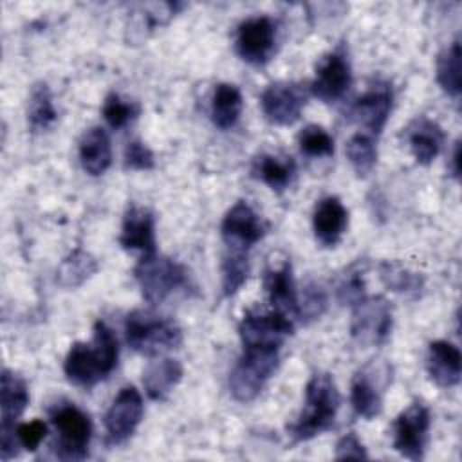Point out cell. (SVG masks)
I'll return each instance as SVG.
<instances>
[{
	"label": "cell",
	"mask_w": 462,
	"mask_h": 462,
	"mask_svg": "<svg viewBox=\"0 0 462 462\" xmlns=\"http://www.w3.org/2000/svg\"><path fill=\"white\" fill-rule=\"evenodd\" d=\"M139 116V105L128 99H123L119 94H108L103 103V117L114 130L126 126Z\"/></svg>",
	"instance_id": "34"
},
{
	"label": "cell",
	"mask_w": 462,
	"mask_h": 462,
	"mask_svg": "<svg viewBox=\"0 0 462 462\" xmlns=\"http://www.w3.org/2000/svg\"><path fill=\"white\" fill-rule=\"evenodd\" d=\"M350 81L352 74L346 54L343 51H332L318 63L316 78L310 83V90L318 99L332 103L346 92Z\"/></svg>",
	"instance_id": "13"
},
{
	"label": "cell",
	"mask_w": 462,
	"mask_h": 462,
	"mask_svg": "<svg viewBox=\"0 0 462 462\" xmlns=\"http://www.w3.org/2000/svg\"><path fill=\"white\" fill-rule=\"evenodd\" d=\"M79 161L88 175H101L112 164V146L106 132L99 126L90 128L79 141Z\"/></svg>",
	"instance_id": "21"
},
{
	"label": "cell",
	"mask_w": 462,
	"mask_h": 462,
	"mask_svg": "<svg viewBox=\"0 0 462 462\" xmlns=\"http://www.w3.org/2000/svg\"><path fill=\"white\" fill-rule=\"evenodd\" d=\"M298 144L301 153L309 157H328L334 153L332 135L318 125L305 126L298 135Z\"/></svg>",
	"instance_id": "33"
},
{
	"label": "cell",
	"mask_w": 462,
	"mask_h": 462,
	"mask_svg": "<svg viewBox=\"0 0 462 462\" xmlns=\"http://www.w3.org/2000/svg\"><path fill=\"white\" fill-rule=\"evenodd\" d=\"M337 460H345V458H368L361 440L357 439V435L354 431L343 435L337 444H336V455H334Z\"/></svg>",
	"instance_id": "39"
},
{
	"label": "cell",
	"mask_w": 462,
	"mask_h": 462,
	"mask_svg": "<svg viewBox=\"0 0 462 462\" xmlns=\"http://www.w3.org/2000/svg\"><path fill=\"white\" fill-rule=\"evenodd\" d=\"M453 175L458 177L460 175V143L455 144V150H453Z\"/></svg>",
	"instance_id": "40"
},
{
	"label": "cell",
	"mask_w": 462,
	"mask_h": 462,
	"mask_svg": "<svg viewBox=\"0 0 462 462\" xmlns=\"http://www.w3.org/2000/svg\"><path fill=\"white\" fill-rule=\"evenodd\" d=\"M307 103V92L298 83L278 81L269 85L260 97L263 116L273 125H292Z\"/></svg>",
	"instance_id": "11"
},
{
	"label": "cell",
	"mask_w": 462,
	"mask_h": 462,
	"mask_svg": "<svg viewBox=\"0 0 462 462\" xmlns=\"http://www.w3.org/2000/svg\"><path fill=\"white\" fill-rule=\"evenodd\" d=\"M143 419V399L134 386H125L105 413V428L112 444L125 442Z\"/></svg>",
	"instance_id": "12"
},
{
	"label": "cell",
	"mask_w": 462,
	"mask_h": 462,
	"mask_svg": "<svg viewBox=\"0 0 462 462\" xmlns=\"http://www.w3.org/2000/svg\"><path fill=\"white\" fill-rule=\"evenodd\" d=\"M339 392L328 374H314L305 388V406L296 422L289 426V435L296 440H309L334 426L339 408Z\"/></svg>",
	"instance_id": "2"
},
{
	"label": "cell",
	"mask_w": 462,
	"mask_h": 462,
	"mask_svg": "<svg viewBox=\"0 0 462 462\" xmlns=\"http://www.w3.org/2000/svg\"><path fill=\"white\" fill-rule=\"evenodd\" d=\"M346 222L348 213L337 197H325L316 204L312 215V227L321 245L334 247L341 240L346 229Z\"/></svg>",
	"instance_id": "19"
},
{
	"label": "cell",
	"mask_w": 462,
	"mask_h": 462,
	"mask_svg": "<svg viewBox=\"0 0 462 462\" xmlns=\"http://www.w3.org/2000/svg\"><path fill=\"white\" fill-rule=\"evenodd\" d=\"M242 112V94L231 83H218L211 99V121L215 126L231 128Z\"/></svg>",
	"instance_id": "25"
},
{
	"label": "cell",
	"mask_w": 462,
	"mask_h": 462,
	"mask_svg": "<svg viewBox=\"0 0 462 462\" xmlns=\"http://www.w3.org/2000/svg\"><path fill=\"white\" fill-rule=\"evenodd\" d=\"M155 164L152 150L141 141H130L125 148L126 170H152Z\"/></svg>",
	"instance_id": "37"
},
{
	"label": "cell",
	"mask_w": 462,
	"mask_h": 462,
	"mask_svg": "<svg viewBox=\"0 0 462 462\" xmlns=\"http://www.w3.org/2000/svg\"><path fill=\"white\" fill-rule=\"evenodd\" d=\"M444 141V132L440 126L426 117L417 119L408 132V143L411 153L419 164H430L440 152Z\"/></svg>",
	"instance_id": "23"
},
{
	"label": "cell",
	"mask_w": 462,
	"mask_h": 462,
	"mask_svg": "<svg viewBox=\"0 0 462 462\" xmlns=\"http://www.w3.org/2000/svg\"><path fill=\"white\" fill-rule=\"evenodd\" d=\"M327 310V294L321 285L307 283L303 289V298L298 301V318L305 323L319 319V316Z\"/></svg>",
	"instance_id": "36"
},
{
	"label": "cell",
	"mask_w": 462,
	"mask_h": 462,
	"mask_svg": "<svg viewBox=\"0 0 462 462\" xmlns=\"http://www.w3.org/2000/svg\"><path fill=\"white\" fill-rule=\"evenodd\" d=\"M278 352L267 348H244L242 357L229 375L231 395L240 402L256 399L278 366Z\"/></svg>",
	"instance_id": "5"
},
{
	"label": "cell",
	"mask_w": 462,
	"mask_h": 462,
	"mask_svg": "<svg viewBox=\"0 0 462 462\" xmlns=\"http://www.w3.org/2000/svg\"><path fill=\"white\" fill-rule=\"evenodd\" d=\"M292 319L278 312H247L240 325L238 334L244 348H267L280 350L283 339L292 332Z\"/></svg>",
	"instance_id": "8"
},
{
	"label": "cell",
	"mask_w": 462,
	"mask_h": 462,
	"mask_svg": "<svg viewBox=\"0 0 462 462\" xmlns=\"http://www.w3.org/2000/svg\"><path fill=\"white\" fill-rule=\"evenodd\" d=\"M182 379V366L177 359L161 357L152 361L143 372V384L150 399L162 401Z\"/></svg>",
	"instance_id": "22"
},
{
	"label": "cell",
	"mask_w": 462,
	"mask_h": 462,
	"mask_svg": "<svg viewBox=\"0 0 462 462\" xmlns=\"http://www.w3.org/2000/svg\"><path fill=\"white\" fill-rule=\"evenodd\" d=\"M249 262L242 251H233L224 256L222 262V292L233 296L247 280Z\"/></svg>",
	"instance_id": "32"
},
{
	"label": "cell",
	"mask_w": 462,
	"mask_h": 462,
	"mask_svg": "<svg viewBox=\"0 0 462 462\" xmlns=\"http://www.w3.org/2000/svg\"><path fill=\"white\" fill-rule=\"evenodd\" d=\"M125 336L130 348L144 356H155L170 348H177L182 341L179 325L152 310H134L126 316Z\"/></svg>",
	"instance_id": "3"
},
{
	"label": "cell",
	"mask_w": 462,
	"mask_h": 462,
	"mask_svg": "<svg viewBox=\"0 0 462 462\" xmlns=\"http://www.w3.org/2000/svg\"><path fill=\"white\" fill-rule=\"evenodd\" d=\"M27 119L34 132L47 130L56 121L52 96L45 83H38L32 88L31 97H29V106H27Z\"/></svg>",
	"instance_id": "30"
},
{
	"label": "cell",
	"mask_w": 462,
	"mask_h": 462,
	"mask_svg": "<svg viewBox=\"0 0 462 462\" xmlns=\"http://www.w3.org/2000/svg\"><path fill=\"white\" fill-rule=\"evenodd\" d=\"M117 339L114 332L103 323L94 325L92 343H74L65 357V375L78 386H94L117 365Z\"/></svg>",
	"instance_id": "1"
},
{
	"label": "cell",
	"mask_w": 462,
	"mask_h": 462,
	"mask_svg": "<svg viewBox=\"0 0 462 462\" xmlns=\"http://www.w3.org/2000/svg\"><path fill=\"white\" fill-rule=\"evenodd\" d=\"M276 43V25L269 16L244 20L236 31V51L251 65H263L271 60Z\"/></svg>",
	"instance_id": "10"
},
{
	"label": "cell",
	"mask_w": 462,
	"mask_h": 462,
	"mask_svg": "<svg viewBox=\"0 0 462 462\" xmlns=\"http://www.w3.org/2000/svg\"><path fill=\"white\" fill-rule=\"evenodd\" d=\"M381 282L393 292L415 296L422 291L424 280L419 273L410 271L399 262H381L379 265Z\"/></svg>",
	"instance_id": "27"
},
{
	"label": "cell",
	"mask_w": 462,
	"mask_h": 462,
	"mask_svg": "<svg viewBox=\"0 0 462 462\" xmlns=\"http://www.w3.org/2000/svg\"><path fill=\"white\" fill-rule=\"evenodd\" d=\"M51 420L58 431V457L63 460H81L88 453L92 424L78 406L65 402L51 410Z\"/></svg>",
	"instance_id": "6"
},
{
	"label": "cell",
	"mask_w": 462,
	"mask_h": 462,
	"mask_svg": "<svg viewBox=\"0 0 462 462\" xmlns=\"http://www.w3.org/2000/svg\"><path fill=\"white\" fill-rule=\"evenodd\" d=\"M392 330V307L383 296H365L352 305L350 332L363 346L383 345Z\"/></svg>",
	"instance_id": "7"
},
{
	"label": "cell",
	"mask_w": 462,
	"mask_h": 462,
	"mask_svg": "<svg viewBox=\"0 0 462 462\" xmlns=\"http://www.w3.org/2000/svg\"><path fill=\"white\" fill-rule=\"evenodd\" d=\"M119 244L123 249L141 251L144 254L155 253V226L153 215L137 204H130L123 217Z\"/></svg>",
	"instance_id": "17"
},
{
	"label": "cell",
	"mask_w": 462,
	"mask_h": 462,
	"mask_svg": "<svg viewBox=\"0 0 462 462\" xmlns=\"http://www.w3.org/2000/svg\"><path fill=\"white\" fill-rule=\"evenodd\" d=\"M437 81L440 88L451 96L458 97L460 94V43L453 42L437 60Z\"/></svg>",
	"instance_id": "29"
},
{
	"label": "cell",
	"mask_w": 462,
	"mask_h": 462,
	"mask_svg": "<svg viewBox=\"0 0 462 462\" xmlns=\"http://www.w3.org/2000/svg\"><path fill=\"white\" fill-rule=\"evenodd\" d=\"M97 260L90 253L74 249L61 260L56 271V282L65 289H76L83 285L97 271Z\"/></svg>",
	"instance_id": "24"
},
{
	"label": "cell",
	"mask_w": 462,
	"mask_h": 462,
	"mask_svg": "<svg viewBox=\"0 0 462 462\" xmlns=\"http://www.w3.org/2000/svg\"><path fill=\"white\" fill-rule=\"evenodd\" d=\"M345 153H346V159L352 164L354 171L359 177L368 175L372 171V168L375 166L377 148H375L372 135H368L365 132H357L348 139V143L345 146Z\"/></svg>",
	"instance_id": "31"
},
{
	"label": "cell",
	"mask_w": 462,
	"mask_h": 462,
	"mask_svg": "<svg viewBox=\"0 0 462 462\" xmlns=\"http://www.w3.org/2000/svg\"><path fill=\"white\" fill-rule=\"evenodd\" d=\"M426 368L430 379L440 388L457 386L462 374V356L460 350L449 341H433L428 348Z\"/></svg>",
	"instance_id": "18"
},
{
	"label": "cell",
	"mask_w": 462,
	"mask_h": 462,
	"mask_svg": "<svg viewBox=\"0 0 462 462\" xmlns=\"http://www.w3.org/2000/svg\"><path fill=\"white\" fill-rule=\"evenodd\" d=\"M350 402L354 411L370 420L374 417H377L383 410V399H381V390L377 384H374V381L368 377L366 370L356 374V377L352 379V386H350Z\"/></svg>",
	"instance_id": "26"
},
{
	"label": "cell",
	"mask_w": 462,
	"mask_h": 462,
	"mask_svg": "<svg viewBox=\"0 0 462 462\" xmlns=\"http://www.w3.org/2000/svg\"><path fill=\"white\" fill-rule=\"evenodd\" d=\"M0 406H2V428L0 431H14V420L23 413L29 404V390L25 381L14 372L2 370L0 384Z\"/></svg>",
	"instance_id": "20"
},
{
	"label": "cell",
	"mask_w": 462,
	"mask_h": 462,
	"mask_svg": "<svg viewBox=\"0 0 462 462\" xmlns=\"http://www.w3.org/2000/svg\"><path fill=\"white\" fill-rule=\"evenodd\" d=\"M220 231L231 247L242 251L263 238L267 226L247 202L240 200L226 213Z\"/></svg>",
	"instance_id": "14"
},
{
	"label": "cell",
	"mask_w": 462,
	"mask_h": 462,
	"mask_svg": "<svg viewBox=\"0 0 462 462\" xmlns=\"http://www.w3.org/2000/svg\"><path fill=\"white\" fill-rule=\"evenodd\" d=\"M337 300L343 305H354L357 303L361 298H365V283H363V267L361 263H354L350 265L343 276L337 282Z\"/></svg>",
	"instance_id": "35"
},
{
	"label": "cell",
	"mask_w": 462,
	"mask_h": 462,
	"mask_svg": "<svg viewBox=\"0 0 462 462\" xmlns=\"http://www.w3.org/2000/svg\"><path fill=\"white\" fill-rule=\"evenodd\" d=\"M144 300L152 305L164 301L173 291L188 283V271L171 258L152 253L144 254L134 269Z\"/></svg>",
	"instance_id": "4"
},
{
	"label": "cell",
	"mask_w": 462,
	"mask_h": 462,
	"mask_svg": "<svg viewBox=\"0 0 462 462\" xmlns=\"http://www.w3.org/2000/svg\"><path fill=\"white\" fill-rule=\"evenodd\" d=\"M45 435H47V426L40 419H34L31 422H23L16 428L18 444L27 451H34L42 444Z\"/></svg>",
	"instance_id": "38"
},
{
	"label": "cell",
	"mask_w": 462,
	"mask_h": 462,
	"mask_svg": "<svg viewBox=\"0 0 462 462\" xmlns=\"http://www.w3.org/2000/svg\"><path fill=\"white\" fill-rule=\"evenodd\" d=\"M392 110V88L384 81L370 85L350 106V117L372 134H381Z\"/></svg>",
	"instance_id": "16"
},
{
	"label": "cell",
	"mask_w": 462,
	"mask_h": 462,
	"mask_svg": "<svg viewBox=\"0 0 462 462\" xmlns=\"http://www.w3.org/2000/svg\"><path fill=\"white\" fill-rule=\"evenodd\" d=\"M430 430V411L424 404L413 402L393 422V448L410 460H420Z\"/></svg>",
	"instance_id": "9"
},
{
	"label": "cell",
	"mask_w": 462,
	"mask_h": 462,
	"mask_svg": "<svg viewBox=\"0 0 462 462\" xmlns=\"http://www.w3.org/2000/svg\"><path fill=\"white\" fill-rule=\"evenodd\" d=\"M254 173L276 191L285 189L294 175V162L291 157H276V155H260L256 159Z\"/></svg>",
	"instance_id": "28"
},
{
	"label": "cell",
	"mask_w": 462,
	"mask_h": 462,
	"mask_svg": "<svg viewBox=\"0 0 462 462\" xmlns=\"http://www.w3.org/2000/svg\"><path fill=\"white\" fill-rule=\"evenodd\" d=\"M263 287L273 310L294 319L298 316V294L294 289L292 269L289 260H271L263 273Z\"/></svg>",
	"instance_id": "15"
}]
</instances>
